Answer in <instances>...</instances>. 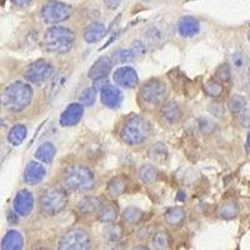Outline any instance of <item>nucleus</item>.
<instances>
[{
	"mask_svg": "<svg viewBox=\"0 0 250 250\" xmlns=\"http://www.w3.org/2000/svg\"><path fill=\"white\" fill-rule=\"evenodd\" d=\"M33 100V88L28 83H12L1 94V105L12 113H20L30 105Z\"/></svg>",
	"mask_w": 250,
	"mask_h": 250,
	"instance_id": "f257e3e1",
	"label": "nucleus"
},
{
	"mask_svg": "<svg viewBox=\"0 0 250 250\" xmlns=\"http://www.w3.org/2000/svg\"><path fill=\"white\" fill-rule=\"evenodd\" d=\"M62 185L71 191L85 193L95 187V175L85 165H70L62 173Z\"/></svg>",
	"mask_w": 250,
	"mask_h": 250,
	"instance_id": "f03ea898",
	"label": "nucleus"
},
{
	"mask_svg": "<svg viewBox=\"0 0 250 250\" xmlns=\"http://www.w3.org/2000/svg\"><path fill=\"white\" fill-rule=\"evenodd\" d=\"M75 44V34L65 26H51L45 31L43 38L44 49L53 54H66Z\"/></svg>",
	"mask_w": 250,
	"mask_h": 250,
	"instance_id": "7ed1b4c3",
	"label": "nucleus"
},
{
	"mask_svg": "<svg viewBox=\"0 0 250 250\" xmlns=\"http://www.w3.org/2000/svg\"><path fill=\"white\" fill-rule=\"evenodd\" d=\"M150 125L140 115H131L125 120L120 129V139L128 145H139L148 139Z\"/></svg>",
	"mask_w": 250,
	"mask_h": 250,
	"instance_id": "20e7f679",
	"label": "nucleus"
},
{
	"mask_svg": "<svg viewBox=\"0 0 250 250\" xmlns=\"http://www.w3.org/2000/svg\"><path fill=\"white\" fill-rule=\"evenodd\" d=\"M66 204H68V195L66 191L60 187L46 188L40 194V209L46 215H57L65 209Z\"/></svg>",
	"mask_w": 250,
	"mask_h": 250,
	"instance_id": "39448f33",
	"label": "nucleus"
},
{
	"mask_svg": "<svg viewBox=\"0 0 250 250\" xmlns=\"http://www.w3.org/2000/svg\"><path fill=\"white\" fill-rule=\"evenodd\" d=\"M73 8L68 4L59 1V0H50L45 3L40 10V17L44 23L49 25L62 23L71 17Z\"/></svg>",
	"mask_w": 250,
	"mask_h": 250,
	"instance_id": "423d86ee",
	"label": "nucleus"
},
{
	"mask_svg": "<svg viewBox=\"0 0 250 250\" xmlns=\"http://www.w3.org/2000/svg\"><path fill=\"white\" fill-rule=\"evenodd\" d=\"M55 68L50 62L45 59H39L37 62H31L26 68L24 77L31 84L42 85L48 83L51 78L54 77Z\"/></svg>",
	"mask_w": 250,
	"mask_h": 250,
	"instance_id": "0eeeda50",
	"label": "nucleus"
},
{
	"mask_svg": "<svg viewBox=\"0 0 250 250\" xmlns=\"http://www.w3.org/2000/svg\"><path fill=\"white\" fill-rule=\"evenodd\" d=\"M58 248L60 250H85L90 248V238L82 229H71L58 242Z\"/></svg>",
	"mask_w": 250,
	"mask_h": 250,
	"instance_id": "6e6552de",
	"label": "nucleus"
},
{
	"mask_svg": "<svg viewBox=\"0 0 250 250\" xmlns=\"http://www.w3.org/2000/svg\"><path fill=\"white\" fill-rule=\"evenodd\" d=\"M140 97L145 103L151 105H159L167 97V86L159 79H151L145 83L140 89Z\"/></svg>",
	"mask_w": 250,
	"mask_h": 250,
	"instance_id": "1a4fd4ad",
	"label": "nucleus"
},
{
	"mask_svg": "<svg viewBox=\"0 0 250 250\" xmlns=\"http://www.w3.org/2000/svg\"><path fill=\"white\" fill-rule=\"evenodd\" d=\"M113 79L117 85L125 89L135 88V86L138 85V83H139L138 73L134 70L133 68H130V66H122V68H118L117 70L114 71Z\"/></svg>",
	"mask_w": 250,
	"mask_h": 250,
	"instance_id": "9d476101",
	"label": "nucleus"
},
{
	"mask_svg": "<svg viewBox=\"0 0 250 250\" xmlns=\"http://www.w3.org/2000/svg\"><path fill=\"white\" fill-rule=\"evenodd\" d=\"M14 210L19 216H26L31 213L34 208V198L28 189H21L17 193L13 203Z\"/></svg>",
	"mask_w": 250,
	"mask_h": 250,
	"instance_id": "9b49d317",
	"label": "nucleus"
},
{
	"mask_svg": "<svg viewBox=\"0 0 250 250\" xmlns=\"http://www.w3.org/2000/svg\"><path fill=\"white\" fill-rule=\"evenodd\" d=\"M84 115V105L79 103H71L60 115V125L64 128L74 126Z\"/></svg>",
	"mask_w": 250,
	"mask_h": 250,
	"instance_id": "f8f14e48",
	"label": "nucleus"
},
{
	"mask_svg": "<svg viewBox=\"0 0 250 250\" xmlns=\"http://www.w3.org/2000/svg\"><path fill=\"white\" fill-rule=\"evenodd\" d=\"M100 99L106 108L117 109L123 102V93L118 86L106 84L104 88L100 89Z\"/></svg>",
	"mask_w": 250,
	"mask_h": 250,
	"instance_id": "ddd939ff",
	"label": "nucleus"
},
{
	"mask_svg": "<svg viewBox=\"0 0 250 250\" xmlns=\"http://www.w3.org/2000/svg\"><path fill=\"white\" fill-rule=\"evenodd\" d=\"M46 176V169L42 162H30L24 170V182L29 185L39 184Z\"/></svg>",
	"mask_w": 250,
	"mask_h": 250,
	"instance_id": "4468645a",
	"label": "nucleus"
},
{
	"mask_svg": "<svg viewBox=\"0 0 250 250\" xmlns=\"http://www.w3.org/2000/svg\"><path fill=\"white\" fill-rule=\"evenodd\" d=\"M113 65L114 60L111 59L110 57H106V55L100 57L99 59L91 65V68L89 69L88 77L93 80L106 77V75L111 71V69H113Z\"/></svg>",
	"mask_w": 250,
	"mask_h": 250,
	"instance_id": "2eb2a0df",
	"label": "nucleus"
},
{
	"mask_svg": "<svg viewBox=\"0 0 250 250\" xmlns=\"http://www.w3.org/2000/svg\"><path fill=\"white\" fill-rule=\"evenodd\" d=\"M160 115L169 124H175V123L182 119L183 111L178 103L170 100V102H167L163 104L162 109H160Z\"/></svg>",
	"mask_w": 250,
	"mask_h": 250,
	"instance_id": "dca6fc26",
	"label": "nucleus"
},
{
	"mask_svg": "<svg viewBox=\"0 0 250 250\" xmlns=\"http://www.w3.org/2000/svg\"><path fill=\"white\" fill-rule=\"evenodd\" d=\"M106 33H108V30H106V26L104 24L94 21V23L89 24L84 30V40L88 44L98 43L105 37Z\"/></svg>",
	"mask_w": 250,
	"mask_h": 250,
	"instance_id": "f3484780",
	"label": "nucleus"
},
{
	"mask_svg": "<svg viewBox=\"0 0 250 250\" xmlns=\"http://www.w3.org/2000/svg\"><path fill=\"white\" fill-rule=\"evenodd\" d=\"M178 30L184 38H191L196 35L200 30L199 20L194 17H183L178 23Z\"/></svg>",
	"mask_w": 250,
	"mask_h": 250,
	"instance_id": "a211bd4d",
	"label": "nucleus"
},
{
	"mask_svg": "<svg viewBox=\"0 0 250 250\" xmlns=\"http://www.w3.org/2000/svg\"><path fill=\"white\" fill-rule=\"evenodd\" d=\"M102 207L103 203L98 196H85L78 204V210L83 215H93L98 213Z\"/></svg>",
	"mask_w": 250,
	"mask_h": 250,
	"instance_id": "6ab92c4d",
	"label": "nucleus"
},
{
	"mask_svg": "<svg viewBox=\"0 0 250 250\" xmlns=\"http://www.w3.org/2000/svg\"><path fill=\"white\" fill-rule=\"evenodd\" d=\"M24 245V239L21 233L15 229L9 230L5 234L1 242V249L3 250H20Z\"/></svg>",
	"mask_w": 250,
	"mask_h": 250,
	"instance_id": "aec40b11",
	"label": "nucleus"
},
{
	"mask_svg": "<svg viewBox=\"0 0 250 250\" xmlns=\"http://www.w3.org/2000/svg\"><path fill=\"white\" fill-rule=\"evenodd\" d=\"M185 218H187V213L183 208L180 207H173L169 208L168 210L165 211L164 214V220L165 223L170 227H182L184 223Z\"/></svg>",
	"mask_w": 250,
	"mask_h": 250,
	"instance_id": "412c9836",
	"label": "nucleus"
},
{
	"mask_svg": "<svg viewBox=\"0 0 250 250\" xmlns=\"http://www.w3.org/2000/svg\"><path fill=\"white\" fill-rule=\"evenodd\" d=\"M55 154H57V149H55L54 144L50 142H45L39 145L34 155L35 159H38L43 164H50L55 158Z\"/></svg>",
	"mask_w": 250,
	"mask_h": 250,
	"instance_id": "4be33fe9",
	"label": "nucleus"
},
{
	"mask_svg": "<svg viewBox=\"0 0 250 250\" xmlns=\"http://www.w3.org/2000/svg\"><path fill=\"white\" fill-rule=\"evenodd\" d=\"M149 159L153 160L156 164H163L165 160L168 159V148L167 145L162 142L154 143L148 150Z\"/></svg>",
	"mask_w": 250,
	"mask_h": 250,
	"instance_id": "5701e85b",
	"label": "nucleus"
},
{
	"mask_svg": "<svg viewBox=\"0 0 250 250\" xmlns=\"http://www.w3.org/2000/svg\"><path fill=\"white\" fill-rule=\"evenodd\" d=\"M125 188H126V179L123 175H118L109 182L106 191L110 195V198L115 199L124 193Z\"/></svg>",
	"mask_w": 250,
	"mask_h": 250,
	"instance_id": "b1692460",
	"label": "nucleus"
},
{
	"mask_svg": "<svg viewBox=\"0 0 250 250\" xmlns=\"http://www.w3.org/2000/svg\"><path fill=\"white\" fill-rule=\"evenodd\" d=\"M26 134H28V128L24 124L14 125L8 134V142L13 146H18L25 139Z\"/></svg>",
	"mask_w": 250,
	"mask_h": 250,
	"instance_id": "393cba45",
	"label": "nucleus"
},
{
	"mask_svg": "<svg viewBox=\"0 0 250 250\" xmlns=\"http://www.w3.org/2000/svg\"><path fill=\"white\" fill-rule=\"evenodd\" d=\"M118 216V208L115 204H106L100 208V210L98 211V219L102 223H111L114 222Z\"/></svg>",
	"mask_w": 250,
	"mask_h": 250,
	"instance_id": "a878e982",
	"label": "nucleus"
},
{
	"mask_svg": "<svg viewBox=\"0 0 250 250\" xmlns=\"http://www.w3.org/2000/svg\"><path fill=\"white\" fill-rule=\"evenodd\" d=\"M203 90H204L208 97L220 98L224 93V86L222 85V83L218 82L216 79H211L205 83L204 86H203Z\"/></svg>",
	"mask_w": 250,
	"mask_h": 250,
	"instance_id": "bb28decb",
	"label": "nucleus"
},
{
	"mask_svg": "<svg viewBox=\"0 0 250 250\" xmlns=\"http://www.w3.org/2000/svg\"><path fill=\"white\" fill-rule=\"evenodd\" d=\"M139 178L145 184H151L158 178V169L151 164L143 165L139 170Z\"/></svg>",
	"mask_w": 250,
	"mask_h": 250,
	"instance_id": "cd10ccee",
	"label": "nucleus"
},
{
	"mask_svg": "<svg viewBox=\"0 0 250 250\" xmlns=\"http://www.w3.org/2000/svg\"><path fill=\"white\" fill-rule=\"evenodd\" d=\"M103 236H104L105 240H108V242L110 243L119 242L123 236L122 227L118 224L106 225V227L104 228V230H103Z\"/></svg>",
	"mask_w": 250,
	"mask_h": 250,
	"instance_id": "c85d7f7f",
	"label": "nucleus"
},
{
	"mask_svg": "<svg viewBox=\"0 0 250 250\" xmlns=\"http://www.w3.org/2000/svg\"><path fill=\"white\" fill-rule=\"evenodd\" d=\"M135 58V54H134L133 48H126V49H118L117 51H114L113 54V60L114 62L117 64H125V62H133Z\"/></svg>",
	"mask_w": 250,
	"mask_h": 250,
	"instance_id": "c756f323",
	"label": "nucleus"
},
{
	"mask_svg": "<svg viewBox=\"0 0 250 250\" xmlns=\"http://www.w3.org/2000/svg\"><path fill=\"white\" fill-rule=\"evenodd\" d=\"M239 214V207L235 202H227L219 210V215L224 220L234 219Z\"/></svg>",
	"mask_w": 250,
	"mask_h": 250,
	"instance_id": "7c9ffc66",
	"label": "nucleus"
},
{
	"mask_svg": "<svg viewBox=\"0 0 250 250\" xmlns=\"http://www.w3.org/2000/svg\"><path fill=\"white\" fill-rule=\"evenodd\" d=\"M245 105H247V100L243 95H239V94H235L230 98V100L228 102V108L233 114L240 113V111L244 110Z\"/></svg>",
	"mask_w": 250,
	"mask_h": 250,
	"instance_id": "2f4dec72",
	"label": "nucleus"
},
{
	"mask_svg": "<svg viewBox=\"0 0 250 250\" xmlns=\"http://www.w3.org/2000/svg\"><path fill=\"white\" fill-rule=\"evenodd\" d=\"M143 218V211L140 210L139 208L137 207H128L123 211V219H124L126 223H130V224H135Z\"/></svg>",
	"mask_w": 250,
	"mask_h": 250,
	"instance_id": "473e14b6",
	"label": "nucleus"
},
{
	"mask_svg": "<svg viewBox=\"0 0 250 250\" xmlns=\"http://www.w3.org/2000/svg\"><path fill=\"white\" fill-rule=\"evenodd\" d=\"M151 244L154 249H168L169 247V235L165 231H156L151 239Z\"/></svg>",
	"mask_w": 250,
	"mask_h": 250,
	"instance_id": "72a5a7b5",
	"label": "nucleus"
},
{
	"mask_svg": "<svg viewBox=\"0 0 250 250\" xmlns=\"http://www.w3.org/2000/svg\"><path fill=\"white\" fill-rule=\"evenodd\" d=\"M97 93L98 89H95L94 86L91 88H86L85 90H83V93L80 94V103H82L83 105L85 106H91L94 105V103L97 100Z\"/></svg>",
	"mask_w": 250,
	"mask_h": 250,
	"instance_id": "f704fd0d",
	"label": "nucleus"
},
{
	"mask_svg": "<svg viewBox=\"0 0 250 250\" xmlns=\"http://www.w3.org/2000/svg\"><path fill=\"white\" fill-rule=\"evenodd\" d=\"M231 65H233L234 70L236 71H243L245 70L248 65V60L245 54H243L242 51H238L231 57Z\"/></svg>",
	"mask_w": 250,
	"mask_h": 250,
	"instance_id": "c9c22d12",
	"label": "nucleus"
},
{
	"mask_svg": "<svg viewBox=\"0 0 250 250\" xmlns=\"http://www.w3.org/2000/svg\"><path fill=\"white\" fill-rule=\"evenodd\" d=\"M231 77V71L230 66L228 64H222L219 65L218 69L215 70V79L220 83H227L230 80Z\"/></svg>",
	"mask_w": 250,
	"mask_h": 250,
	"instance_id": "e433bc0d",
	"label": "nucleus"
},
{
	"mask_svg": "<svg viewBox=\"0 0 250 250\" xmlns=\"http://www.w3.org/2000/svg\"><path fill=\"white\" fill-rule=\"evenodd\" d=\"M199 129L203 134L208 135V134L213 133L214 129H215V124L210 118L202 117L199 120Z\"/></svg>",
	"mask_w": 250,
	"mask_h": 250,
	"instance_id": "4c0bfd02",
	"label": "nucleus"
},
{
	"mask_svg": "<svg viewBox=\"0 0 250 250\" xmlns=\"http://www.w3.org/2000/svg\"><path fill=\"white\" fill-rule=\"evenodd\" d=\"M208 110H209V113H210L213 117L218 118V119H223L225 115V108L223 106V104H220V103H216V102L210 103Z\"/></svg>",
	"mask_w": 250,
	"mask_h": 250,
	"instance_id": "58836bf2",
	"label": "nucleus"
},
{
	"mask_svg": "<svg viewBox=\"0 0 250 250\" xmlns=\"http://www.w3.org/2000/svg\"><path fill=\"white\" fill-rule=\"evenodd\" d=\"M131 48H133L134 54H135V58H137V59L144 57L145 53H146V46H145L143 40H139V39L134 40L133 43H131Z\"/></svg>",
	"mask_w": 250,
	"mask_h": 250,
	"instance_id": "ea45409f",
	"label": "nucleus"
},
{
	"mask_svg": "<svg viewBox=\"0 0 250 250\" xmlns=\"http://www.w3.org/2000/svg\"><path fill=\"white\" fill-rule=\"evenodd\" d=\"M146 35H148V38L150 40L156 42V40H160L163 38V31L160 30L158 26L151 25V26H149L148 30H146Z\"/></svg>",
	"mask_w": 250,
	"mask_h": 250,
	"instance_id": "a19ab883",
	"label": "nucleus"
},
{
	"mask_svg": "<svg viewBox=\"0 0 250 250\" xmlns=\"http://www.w3.org/2000/svg\"><path fill=\"white\" fill-rule=\"evenodd\" d=\"M240 124L244 126V128H250V110L249 109H245L242 111V115H240Z\"/></svg>",
	"mask_w": 250,
	"mask_h": 250,
	"instance_id": "79ce46f5",
	"label": "nucleus"
},
{
	"mask_svg": "<svg viewBox=\"0 0 250 250\" xmlns=\"http://www.w3.org/2000/svg\"><path fill=\"white\" fill-rule=\"evenodd\" d=\"M122 1L123 0H104V4L109 10H115L122 4Z\"/></svg>",
	"mask_w": 250,
	"mask_h": 250,
	"instance_id": "37998d69",
	"label": "nucleus"
},
{
	"mask_svg": "<svg viewBox=\"0 0 250 250\" xmlns=\"http://www.w3.org/2000/svg\"><path fill=\"white\" fill-rule=\"evenodd\" d=\"M108 83H106V77L104 78H99V79L94 80V88L95 89H102Z\"/></svg>",
	"mask_w": 250,
	"mask_h": 250,
	"instance_id": "c03bdc74",
	"label": "nucleus"
},
{
	"mask_svg": "<svg viewBox=\"0 0 250 250\" xmlns=\"http://www.w3.org/2000/svg\"><path fill=\"white\" fill-rule=\"evenodd\" d=\"M31 1H33V0H12V3L14 4V5L19 6V8H26V6L30 5Z\"/></svg>",
	"mask_w": 250,
	"mask_h": 250,
	"instance_id": "a18cd8bd",
	"label": "nucleus"
},
{
	"mask_svg": "<svg viewBox=\"0 0 250 250\" xmlns=\"http://www.w3.org/2000/svg\"><path fill=\"white\" fill-rule=\"evenodd\" d=\"M185 199H187V195H185L183 191H179V193H178V196H176V200H179V202H184Z\"/></svg>",
	"mask_w": 250,
	"mask_h": 250,
	"instance_id": "49530a36",
	"label": "nucleus"
},
{
	"mask_svg": "<svg viewBox=\"0 0 250 250\" xmlns=\"http://www.w3.org/2000/svg\"><path fill=\"white\" fill-rule=\"evenodd\" d=\"M245 150H247V153H249L250 151V131L249 134H248L247 142H245Z\"/></svg>",
	"mask_w": 250,
	"mask_h": 250,
	"instance_id": "de8ad7c7",
	"label": "nucleus"
},
{
	"mask_svg": "<svg viewBox=\"0 0 250 250\" xmlns=\"http://www.w3.org/2000/svg\"><path fill=\"white\" fill-rule=\"evenodd\" d=\"M143 1H145V3H149V1H151V0H143Z\"/></svg>",
	"mask_w": 250,
	"mask_h": 250,
	"instance_id": "09e8293b",
	"label": "nucleus"
},
{
	"mask_svg": "<svg viewBox=\"0 0 250 250\" xmlns=\"http://www.w3.org/2000/svg\"><path fill=\"white\" fill-rule=\"evenodd\" d=\"M249 42H250V33H249Z\"/></svg>",
	"mask_w": 250,
	"mask_h": 250,
	"instance_id": "8fccbe9b",
	"label": "nucleus"
}]
</instances>
